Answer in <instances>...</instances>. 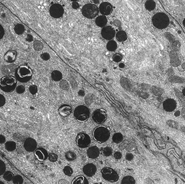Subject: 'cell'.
Returning a JSON list of instances; mask_svg holds the SVG:
<instances>
[{
	"mask_svg": "<svg viewBox=\"0 0 185 184\" xmlns=\"http://www.w3.org/2000/svg\"><path fill=\"white\" fill-rule=\"evenodd\" d=\"M32 70L28 66L22 65L18 67L15 72L16 78L20 82L29 81L32 77Z\"/></svg>",
	"mask_w": 185,
	"mask_h": 184,
	"instance_id": "1",
	"label": "cell"
},
{
	"mask_svg": "<svg viewBox=\"0 0 185 184\" xmlns=\"http://www.w3.org/2000/svg\"><path fill=\"white\" fill-rule=\"evenodd\" d=\"M17 80L15 77L6 76L0 79V88L4 92H11L14 91L17 86Z\"/></svg>",
	"mask_w": 185,
	"mask_h": 184,
	"instance_id": "2",
	"label": "cell"
},
{
	"mask_svg": "<svg viewBox=\"0 0 185 184\" xmlns=\"http://www.w3.org/2000/svg\"><path fill=\"white\" fill-rule=\"evenodd\" d=\"M152 21L154 27L160 29L166 28L170 23L169 18L164 13L155 14L153 17Z\"/></svg>",
	"mask_w": 185,
	"mask_h": 184,
	"instance_id": "3",
	"label": "cell"
},
{
	"mask_svg": "<svg viewBox=\"0 0 185 184\" xmlns=\"http://www.w3.org/2000/svg\"><path fill=\"white\" fill-rule=\"evenodd\" d=\"M110 130L104 126L97 127L93 132L94 138L100 143L106 142L110 137Z\"/></svg>",
	"mask_w": 185,
	"mask_h": 184,
	"instance_id": "4",
	"label": "cell"
},
{
	"mask_svg": "<svg viewBox=\"0 0 185 184\" xmlns=\"http://www.w3.org/2000/svg\"><path fill=\"white\" fill-rule=\"evenodd\" d=\"M74 115L78 121L85 122L89 117L90 111L86 106H79L75 109Z\"/></svg>",
	"mask_w": 185,
	"mask_h": 184,
	"instance_id": "5",
	"label": "cell"
},
{
	"mask_svg": "<svg viewBox=\"0 0 185 184\" xmlns=\"http://www.w3.org/2000/svg\"><path fill=\"white\" fill-rule=\"evenodd\" d=\"M83 15L86 18L92 19L98 15L99 8L95 5L88 4L83 6L82 10Z\"/></svg>",
	"mask_w": 185,
	"mask_h": 184,
	"instance_id": "6",
	"label": "cell"
},
{
	"mask_svg": "<svg viewBox=\"0 0 185 184\" xmlns=\"http://www.w3.org/2000/svg\"><path fill=\"white\" fill-rule=\"evenodd\" d=\"M102 176L109 182H117L119 179V175L116 171L110 167H105L101 171Z\"/></svg>",
	"mask_w": 185,
	"mask_h": 184,
	"instance_id": "7",
	"label": "cell"
},
{
	"mask_svg": "<svg viewBox=\"0 0 185 184\" xmlns=\"http://www.w3.org/2000/svg\"><path fill=\"white\" fill-rule=\"evenodd\" d=\"M91 142V139L89 136L86 133L81 132L78 134L76 138V143L78 146L82 148L88 147Z\"/></svg>",
	"mask_w": 185,
	"mask_h": 184,
	"instance_id": "8",
	"label": "cell"
},
{
	"mask_svg": "<svg viewBox=\"0 0 185 184\" xmlns=\"http://www.w3.org/2000/svg\"><path fill=\"white\" fill-rule=\"evenodd\" d=\"M93 121L97 123L101 124L104 122L107 119L106 111L104 109H98L92 113Z\"/></svg>",
	"mask_w": 185,
	"mask_h": 184,
	"instance_id": "9",
	"label": "cell"
},
{
	"mask_svg": "<svg viewBox=\"0 0 185 184\" xmlns=\"http://www.w3.org/2000/svg\"><path fill=\"white\" fill-rule=\"evenodd\" d=\"M49 13L53 18H59L63 15L64 9L61 5L56 4L52 5L50 7Z\"/></svg>",
	"mask_w": 185,
	"mask_h": 184,
	"instance_id": "10",
	"label": "cell"
},
{
	"mask_svg": "<svg viewBox=\"0 0 185 184\" xmlns=\"http://www.w3.org/2000/svg\"><path fill=\"white\" fill-rule=\"evenodd\" d=\"M101 34L105 39L111 40L115 37V31L111 26H107L103 28Z\"/></svg>",
	"mask_w": 185,
	"mask_h": 184,
	"instance_id": "11",
	"label": "cell"
},
{
	"mask_svg": "<svg viewBox=\"0 0 185 184\" xmlns=\"http://www.w3.org/2000/svg\"><path fill=\"white\" fill-rule=\"evenodd\" d=\"M37 146L36 140L33 138H28L26 139L24 142V148L25 150L29 152H34Z\"/></svg>",
	"mask_w": 185,
	"mask_h": 184,
	"instance_id": "12",
	"label": "cell"
},
{
	"mask_svg": "<svg viewBox=\"0 0 185 184\" xmlns=\"http://www.w3.org/2000/svg\"><path fill=\"white\" fill-rule=\"evenodd\" d=\"M177 106V103L174 99L169 98L165 100L163 103V108L167 112L174 111Z\"/></svg>",
	"mask_w": 185,
	"mask_h": 184,
	"instance_id": "13",
	"label": "cell"
},
{
	"mask_svg": "<svg viewBox=\"0 0 185 184\" xmlns=\"http://www.w3.org/2000/svg\"><path fill=\"white\" fill-rule=\"evenodd\" d=\"M83 170L85 175L89 177H91L96 173L97 167L93 164H88L83 167Z\"/></svg>",
	"mask_w": 185,
	"mask_h": 184,
	"instance_id": "14",
	"label": "cell"
},
{
	"mask_svg": "<svg viewBox=\"0 0 185 184\" xmlns=\"http://www.w3.org/2000/svg\"><path fill=\"white\" fill-rule=\"evenodd\" d=\"M99 10L103 15H109L113 11V6L109 2H103L100 5Z\"/></svg>",
	"mask_w": 185,
	"mask_h": 184,
	"instance_id": "15",
	"label": "cell"
},
{
	"mask_svg": "<svg viewBox=\"0 0 185 184\" xmlns=\"http://www.w3.org/2000/svg\"><path fill=\"white\" fill-rule=\"evenodd\" d=\"M17 57V53L15 51L10 50L7 51L4 56V60L8 63H13Z\"/></svg>",
	"mask_w": 185,
	"mask_h": 184,
	"instance_id": "16",
	"label": "cell"
},
{
	"mask_svg": "<svg viewBox=\"0 0 185 184\" xmlns=\"http://www.w3.org/2000/svg\"><path fill=\"white\" fill-rule=\"evenodd\" d=\"M35 155L38 160H39L40 162H43L46 160L48 157L47 151L45 149L43 148L37 149L35 152Z\"/></svg>",
	"mask_w": 185,
	"mask_h": 184,
	"instance_id": "17",
	"label": "cell"
},
{
	"mask_svg": "<svg viewBox=\"0 0 185 184\" xmlns=\"http://www.w3.org/2000/svg\"><path fill=\"white\" fill-rule=\"evenodd\" d=\"M87 154L89 158L95 159L99 157L100 150L97 146H92L88 149Z\"/></svg>",
	"mask_w": 185,
	"mask_h": 184,
	"instance_id": "18",
	"label": "cell"
},
{
	"mask_svg": "<svg viewBox=\"0 0 185 184\" xmlns=\"http://www.w3.org/2000/svg\"><path fill=\"white\" fill-rule=\"evenodd\" d=\"M72 108L68 105H63L59 108L58 111L59 114L63 117L68 116L72 112Z\"/></svg>",
	"mask_w": 185,
	"mask_h": 184,
	"instance_id": "19",
	"label": "cell"
},
{
	"mask_svg": "<svg viewBox=\"0 0 185 184\" xmlns=\"http://www.w3.org/2000/svg\"><path fill=\"white\" fill-rule=\"evenodd\" d=\"M107 19L104 15H100L95 20L96 25L99 27H103L105 26L107 23Z\"/></svg>",
	"mask_w": 185,
	"mask_h": 184,
	"instance_id": "20",
	"label": "cell"
},
{
	"mask_svg": "<svg viewBox=\"0 0 185 184\" xmlns=\"http://www.w3.org/2000/svg\"><path fill=\"white\" fill-rule=\"evenodd\" d=\"M73 184H88L89 182L87 179L82 175L77 176L72 181Z\"/></svg>",
	"mask_w": 185,
	"mask_h": 184,
	"instance_id": "21",
	"label": "cell"
},
{
	"mask_svg": "<svg viewBox=\"0 0 185 184\" xmlns=\"http://www.w3.org/2000/svg\"><path fill=\"white\" fill-rule=\"evenodd\" d=\"M145 7L147 10L153 11L156 7V3L153 0H148L145 4Z\"/></svg>",
	"mask_w": 185,
	"mask_h": 184,
	"instance_id": "22",
	"label": "cell"
},
{
	"mask_svg": "<svg viewBox=\"0 0 185 184\" xmlns=\"http://www.w3.org/2000/svg\"><path fill=\"white\" fill-rule=\"evenodd\" d=\"M116 37L119 41H124L127 39L128 36L125 32L120 31L117 33L116 34Z\"/></svg>",
	"mask_w": 185,
	"mask_h": 184,
	"instance_id": "23",
	"label": "cell"
},
{
	"mask_svg": "<svg viewBox=\"0 0 185 184\" xmlns=\"http://www.w3.org/2000/svg\"><path fill=\"white\" fill-rule=\"evenodd\" d=\"M52 78L55 81H59L62 79V74L58 70H54L52 72Z\"/></svg>",
	"mask_w": 185,
	"mask_h": 184,
	"instance_id": "24",
	"label": "cell"
},
{
	"mask_svg": "<svg viewBox=\"0 0 185 184\" xmlns=\"http://www.w3.org/2000/svg\"><path fill=\"white\" fill-rule=\"evenodd\" d=\"M14 31L18 35L22 34L25 31V27L22 24H17L14 28Z\"/></svg>",
	"mask_w": 185,
	"mask_h": 184,
	"instance_id": "25",
	"label": "cell"
},
{
	"mask_svg": "<svg viewBox=\"0 0 185 184\" xmlns=\"http://www.w3.org/2000/svg\"><path fill=\"white\" fill-rule=\"evenodd\" d=\"M5 148L8 152H12L16 148V144L13 141L7 142L5 143Z\"/></svg>",
	"mask_w": 185,
	"mask_h": 184,
	"instance_id": "26",
	"label": "cell"
},
{
	"mask_svg": "<svg viewBox=\"0 0 185 184\" xmlns=\"http://www.w3.org/2000/svg\"><path fill=\"white\" fill-rule=\"evenodd\" d=\"M112 139L114 143H117V144L121 143L123 140V136L121 133H115L114 134Z\"/></svg>",
	"mask_w": 185,
	"mask_h": 184,
	"instance_id": "27",
	"label": "cell"
},
{
	"mask_svg": "<svg viewBox=\"0 0 185 184\" xmlns=\"http://www.w3.org/2000/svg\"><path fill=\"white\" fill-rule=\"evenodd\" d=\"M107 48L109 51H115L117 48V42L114 41H110L107 45Z\"/></svg>",
	"mask_w": 185,
	"mask_h": 184,
	"instance_id": "28",
	"label": "cell"
},
{
	"mask_svg": "<svg viewBox=\"0 0 185 184\" xmlns=\"http://www.w3.org/2000/svg\"><path fill=\"white\" fill-rule=\"evenodd\" d=\"M65 158L68 161L72 162L76 159L77 155L75 153L73 152L72 151H68L65 154Z\"/></svg>",
	"mask_w": 185,
	"mask_h": 184,
	"instance_id": "29",
	"label": "cell"
},
{
	"mask_svg": "<svg viewBox=\"0 0 185 184\" xmlns=\"http://www.w3.org/2000/svg\"><path fill=\"white\" fill-rule=\"evenodd\" d=\"M121 184H135V180L133 177L131 176H126L124 177L122 181Z\"/></svg>",
	"mask_w": 185,
	"mask_h": 184,
	"instance_id": "30",
	"label": "cell"
},
{
	"mask_svg": "<svg viewBox=\"0 0 185 184\" xmlns=\"http://www.w3.org/2000/svg\"><path fill=\"white\" fill-rule=\"evenodd\" d=\"M14 177V175L13 174H12V172L11 171H6L5 172V173L4 174V176H3V178L6 181H11L12 180V179Z\"/></svg>",
	"mask_w": 185,
	"mask_h": 184,
	"instance_id": "31",
	"label": "cell"
},
{
	"mask_svg": "<svg viewBox=\"0 0 185 184\" xmlns=\"http://www.w3.org/2000/svg\"><path fill=\"white\" fill-rule=\"evenodd\" d=\"M33 47L36 51H40L43 48V44L40 41H35L33 44Z\"/></svg>",
	"mask_w": 185,
	"mask_h": 184,
	"instance_id": "32",
	"label": "cell"
},
{
	"mask_svg": "<svg viewBox=\"0 0 185 184\" xmlns=\"http://www.w3.org/2000/svg\"><path fill=\"white\" fill-rule=\"evenodd\" d=\"M12 181H13V184H22L23 183V179L21 175H16L13 177V178L12 179Z\"/></svg>",
	"mask_w": 185,
	"mask_h": 184,
	"instance_id": "33",
	"label": "cell"
},
{
	"mask_svg": "<svg viewBox=\"0 0 185 184\" xmlns=\"http://www.w3.org/2000/svg\"><path fill=\"white\" fill-rule=\"evenodd\" d=\"M113 153V149L109 147H107L103 149V154L105 157H109Z\"/></svg>",
	"mask_w": 185,
	"mask_h": 184,
	"instance_id": "34",
	"label": "cell"
},
{
	"mask_svg": "<svg viewBox=\"0 0 185 184\" xmlns=\"http://www.w3.org/2000/svg\"><path fill=\"white\" fill-rule=\"evenodd\" d=\"M166 123L171 128H175V129H178L179 128V123L175 121L170 119L166 122Z\"/></svg>",
	"mask_w": 185,
	"mask_h": 184,
	"instance_id": "35",
	"label": "cell"
},
{
	"mask_svg": "<svg viewBox=\"0 0 185 184\" xmlns=\"http://www.w3.org/2000/svg\"><path fill=\"white\" fill-rule=\"evenodd\" d=\"M63 172L67 176H71L73 174V169H72L71 167H70L69 166H66L63 169Z\"/></svg>",
	"mask_w": 185,
	"mask_h": 184,
	"instance_id": "36",
	"label": "cell"
},
{
	"mask_svg": "<svg viewBox=\"0 0 185 184\" xmlns=\"http://www.w3.org/2000/svg\"><path fill=\"white\" fill-rule=\"evenodd\" d=\"M60 87H61L63 90H67L69 88V85L67 81L65 80H63L60 82Z\"/></svg>",
	"mask_w": 185,
	"mask_h": 184,
	"instance_id": "37",
	"label": "cell"
},
{
	"mask_svg": "<svg viewBox=\"0 0 185 184\" xmlns=\"http://www.w3.org/2000/svg\"><path fill=\"white\" fill-rule=\"evenodd\" d=\"M123 55L120 54V53H117V54H115L113 56V60L115 62H117V63H119L120 61H121V60L123 59Z\"/></svg>",
	"mask_w": 185,
	"mask_h": 184,
	"instance_id": "38",
	"label": "cell"
},
{
	"mask_svg": "<svg viewBox=\"0 0 185 184\" xmlns=\"http://www.w3.org/2000/svg\"><path fill=\"white\" fill-rule=\"evenodd\" d=\"M58 155L57 154L54 153H52L48 155V159L51 162H56L58 160Z\"/></svg>",
	"mask_w": 185,
	"mask_h": 184,
	"instance_id": "39",
	"label": "cell"
},
{
	"mask_svg": "<svg viewBox=\"0 0 185 184\" xmlns=\"http://www.w3.org/2000/svg\"><path fill=\"white\" fill-rule=\"evenodd\" d=\"M6 171V165L5 163L0 160V176L4 175Z\"/></svg>",
	"mask_w": 185,
	"mask_h": 184,
	"instance_id": "40",
	"label": "cell"
},
{
	"mask_svg": "<svg viewBox=\"0 0 185 184\" xmlns=\"http://www.w3.org/2000/svg\"><path fill=\"white\" fill-rule=\"evenodd\" d=\"M29 91L32 95H35L38 92V88L36 85H32L29 87Z\"/></svg>",
	"mask_w": 185,
	"mask_h": 184,
	"instance_id": "41",
	"label": "cell"
},
{
	"mask_svg": "<svg viewBox=\"0 0 185 184\" xmlns=\"http://www.w3.org/2000/svg\"><path fill=\"white\" fill-rule=\"evenodd\" d=\"M170 80L172 82H183L184 81V79H182V78H180L179 77H172L170 78Z\"/></svg>",
	"mask_w": 185,
	"mask_h": 184,
	"instance_id": "42",
	"label": "cell"
},
{
	"mask_svg": "<svg viewBox=\"0 0 185 184\" xmlns=\"http://www.w3.org/2000/svg\"><path fill=\"white\" fill-rule=\"evenodd\" d=\"M16 92L18 94H22L25 91V87H24L23 85L18 86L16 88Z\"/></svg>",
	"mask_w": 185,
	"mask_h": 184,
	"instance_id": "43",
	"label": "cell"
},
{
	"mask_svg": "<svg viewBox=\"0 0 185 184\" xmlns=\"http://www.w3.org/2000/svg\"><path fill=\"white\" fill-rule=\"evenodd\" d=\"M6 99L5 97L2 95L0 94V107L4 106L5 105Z\"/></svg>",
	"mask_w": 185,
	"mask_h": 184,
	"instance_id": "44",
	"label": "cell"
},
{
	"mask_svg": "<svg viewBox=\"0 0 185 184\" xmlns=\"http://www.w3.org/2000/svg\"><path fill=\"white\" fill-rule=\"evenodd\" d=\"M41 57L44 60H48L50 59V55L47 53H44L42 54Z\"/></svg>",
	"mask_w": 185,
	"mask_h": 184,
	"instance_id": "45",
	"label": "cell"
},
{
	"mask_svg": "<svg viewBox=\"0 0 185 184\" xmlns=\"http://www.w3.org/2000/svg\"><path fill=\"white\" fill-rule=\"evenodd\" d=\"M13 137H18V138L15 139V140L18 141V142H22L23 140V137H22V136L21 134L20 135V137H18V133H15L13 135Z\"/></svg>",
	"mask_w": 185,
	"mask_h": 184,
	"instance_id": "46",
	"label": "cell"
},
{
	"mask_svg": "<svg viewBox=\"0 0 185 184\" xmlns=\"http://www.w3.org/2000/svg\"><path fill=\"white\" fill-rule=\"evenodd\" d=\"M153 92H154V93L157 95H160L161 94H162V91H161V89H160L159 88H153Z\"/></svg>",
	"mask_w": 185,
	"mask_h": 184,
	"instance_id": "47",
	"label": "cell"
},
{
	"mask_svg": "<svg viewBox=\"0 0 185 184\" xmlns=\"http://www.w3.org/2000/svg\"><path fill=\"white\" fill-rule=\"evenodd\" d=\"M5 34V30L3 27L0 25V40L4 37Z\"/></svg>",
	"mask_w": 185,
	"mask_h": 184,
	"instance_id": "48",
	"label": "cell"
},
{
	"mask_svg": "<svg viewBox=\"0 0 185 184\" xmlns=\"http://www.w3.org/2000/svg\"><path fill=\"white\" fill-rule=\"evenodd\" d=\"M121 157H122V155H121V153L120 152H117L116 153H115V154H114V158L116 159H117V160L120 159L121 158Z\"/></svg>",
	"mask_w": 185,
	"mask_h": 184,
	"instance_id": "49",
	"label": "cell"
},
{
	"mask_svg": "<svg viewBox=\"0 0 185 184\" xmlns=\"http://www.w3.org/2000/svg\"><path fill=\"white\" fill-rule=\"evenodd\" d=\"M134 158V155L131 153H128L126 155V159L127 160L131 161Z\"/></svg>",
	"mask_w": 185,
	"mask_h": 184,
	"instance_id": "50",
	"label": "cell"
},
{
	"mask_svg": "<svg viewBox=\"0 0 185 184\" xmlns=\"http://www.w3.org/2000/svg\"><path fill=\"white\" fill-rule=\"evenodd\" d=\"M5 137L3 135L0 134V144H4V143H5Z\"/></svg>",
	"mask_w": 185,
	"mask_h": 184,
	"instance_id": "51",
	"label": "cell"
},
{
	"mask_svg": "<svg viewBox=\"0 0 185 184\" xmlns=\"http://www.w3.org/2000/svg\"><path fill=\"white\" fill-rule=\"evenodd\" d=\"M72 7L74 9H77L79 7V4H78L77 2H74L73 3V5H72Z\"/></svg>",
	"mask_w": 185,
	"mask_h": 184,
	"instance_id": "52",
	"label": "cell"
},
{
	"mask_svg": "<svg viewBox=\"0 0 185 184\" xmlns=\"http://www.w3.org/2000/svg\"><path fill=\"white\" fill-rule=\"evenodd\" d=\"M181 115H182V117L185 119V106L182 108V109L181 110Z\"/></svg>",
	"mask_w": 185,
	"mask_h": 184,
	"instance_id": "53",
	"label": "cell"
},
{
	"mask_svg": "<svg viewBox=\"0 0 185 184\" xmlns=\"http://www.w3.org/2000/svg\"><path fill=\"white\" fill-rule=\"evenodd\" d=\"M114 25H115V26H117V27H120V26H121V23H120V22L118 20H115L114 22Z\"/></svg>",
	"mask_w": 185,
	"mask_h": 184,
	"instance_id": "54",
	"label": "cell"
},
{
	"mask_svg": "<svg viewBox=\"0 0 185 184\" xmlns=\"http://www.w3.org/2000/svg\"><path fill=\"white\" fill-rule=\"evenodd\" d=\"M180 131H181L182 132H183L184 134H185V127H184V126H181V127H180Z\"/></svg>",
	"mask_w": 185,
	"mask_h": 184,
	"instance_id": "55",
	"label": "cell"
},
{
	"mask_svg": "<svg viewBox=\"0 0 185 184\" xmlns=\"http://www.w3.org/2000/svg\"><path fill=\"white\" fill-rule=\"evenodd\" d=\"M181 114V112L179 111H177L175 113V116L176 117H179L180 116V115Z\"/></svg>",
	"mask_w": 185,
	"mask_h": 184,
	"instance_id": "56",
	"label": "cell"
},
{
	"mask_svg": "<svg viewBox=\"0 0 185 184\" xmlns=\"http://www.w3.org/2000/svg\"><path fill=\"white\" fill-rule=\"evenodd\" d=\"M79 95H80V96H84V91H83L82 90L80 91L79 92Z\"/></svg>",
	"mask_w": 185,
	"mask_h": 184,
	"instance_id": "57",
	"label": "cell"
},
{
	"mask_svg": "<svg viewBox=\"0 0 185 184\" xmlns=\"http://www.w3.org/2000/svg\"><path fill=\"white\" fill-rule=\"evenodd\" d=\"M124 66H125V65L123 63H120L119 64V67H121V68H123V67H124Z\"/></svg>",
	"mask_w": 185,
	"mask_h": 184,
	"instance_id": "58",
	"label": "cell"
},
{
	"mask_svg": "<svg viewBox=\"0 0 185 184\" xmlns=\"http://www.w3.org/2000/svg\"><path fill=\"white\" fill-rule=\"evenodd\" d=\"M182 93H183V95L185 97V87L184 88V90L182 91Z\"/></svg>",
	"mask_w": 185,
	"mask_h": 184,
	"instance_id": "59",
	"label": "cell"
},
{
	"mask_svg": "<svg viewBox=\"0 0 185 184\" xmlns=\"http://www.w3.org/2000/svg\"><path fill=\"white\" fill-rule=\"evenodd\" d=\"M183 25L184 26V27H185V18L183 20Z\"/></svg>",
	"mask_w": 185,
	"mask_h": 184,
	"instance_id": "60",
	"label": "cell"
},
{
	"mask_svg": "<svg viewBox=\"0 0 185 184\" xmlns=\"http://www.w3.org/2000/svg\"><path fill=\"white\" fill-rule=\"evenodd\" d=\"M0 184H4V183H3V182H2V181H0Z\"/></svg>",
	"mask_w": 185,
	"mask_h": 184,
	"instance_id": "61",
	"label": "cell"
},
{
	"mask_svg": "<svg viewBox=\"0 0 185 184\" xmlns=\"http://www.w3.org/2000/svg\"><path fill=\"white\" fill-rule=\"evenodd\" d=\"M71 1H73V2H76V1H77L78 0H71Z\"/></svg>",
	"mask_w": 185,
	"mask_h": 184,
	"instance_id": "62",
	"label": "cell"
}]
</instances>
